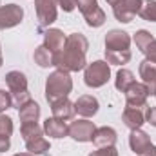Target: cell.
Listing matches in <instances>:
<instances>
[{
	"label": "cell",
	"instance_id": "obj_26",
	"mask_svg": "<svg viewBox=\"0 0 156 156\" xmlns=\"http://www.w3.org/2000/svg\"><path fill=\"white\" fill-rule=\"evenodd\" d=\"M133 40H134V44H136V47L142 51V53H145V49L154 42V37L149 33V31H145V29H138L136 33H134V37H133Z\"/></svg>",
	"mask_w": 156,
	"mask_h": 156
},
{
	"label": "cell",
	"instance_id": "obj_23",
	"mask_svg": "<svg viewBox=\"0 0 156 156\" xmlns=\"http://www.w3.org/2000/svg\"><path fill=\"white\" fill-rule=\"evenodd\" d=\"M33 58H35V64L40 66V67H51V66H53V60H55V55L42 44V45H38V47L35 49Z\"/></svg>",
	"mask_w": 156,
	"mask_h": 156
},
{
	"label": "cell",
	"instance_id": "obj_18",
	"mask_svg": "<svg viewBox=\"0 0 156 156\" xmlns=\"http://www.w3.org/2000/svg\"><path fill=\"white\" fill-rule=\"evenodd\" d=\"M122 122L125 123V127H129L131 131L134 129H142V125L145 123V113L138 107H125L122 113Z\"/></svg>",
	"mask_w": 156,
	"mask_h": 156
},
{
	"label": "cell",
	"instance_id": "obj_8",
	"mask_svg": "<svg viewBox=\"0 0 156 156\" xmlns=\"http://www.w3.org/2000/svg\"><path fill=\"white\" fill-rule=\"evenodd\" d=\"M140 7H142V0H120L116 5H113V13L118 22L129 24L140 13Z\"/></svg>",
	"mask_w": 156,
	"mask_h": 156
},
{
	"label": "cell",
	"instance_id": "obj_31",
	"mask_svg": "<svg viewBox=\"0 0 156 156\" xmlns=\"http://www.w3.org/2000/svg\"><path fill=\"white\" fill-rule=\"evenodd\" d=\"M58 7L66 13H71L78 7V2L76 0H58Z\"/></svg>",
	"mask_w": 156,
	"mask_h": 156
},
{
	"label": "cell",
	"instance_id": "obj_17",
	"mask_svg": "<svg viewBox=\"0 0 156 156\" xmlns=\"http://www.w3.org/2000/svg\"><path fill=\"white\" fill-rule=\"evenodd\" d=\"M151 145H153L151 136H149L145 131H142V129L131 131V134H129V147H131V151H133L134 154L140 156L145 149H149Z\"/></svg>",
	"mask_w": 156,
	"mask_h": 156
},
{
	"label": "cell",
	"instance_id": "obj_12",
	"mask_svg": "<svg viewBox=\"0 0 156 156\" xmlns=\"http://www.w3.org/2000/svg\"><path fill=\"white\" fill-rule=\"evenodd\" d=\"M138 73H140V78H142V83L149 91V96H156V62H151L147 58L142 60L140 67H138Z\"/></svg>",
	"mask_w": 156,
	"mask_h": 156
},
{
	"label": "cell",
	"instance_id": "obj_28",
	"mask_svg": "<svg viewBox=\"0 0 156 156\" xmlns=\"http://www.w3.org/2000/svg\"><path fill=\"white\" fill-rule=\"evenodd\" d=\"M13 120L5 115H0V134L2 136H11L13 134Z\"/></svg>",
	"mask_w": 156,
	"mask_h": 156
},
{
	"label": "cell",
	"instance_id": "obj_15",
	"mask_svg": "<svg viewBox=\"0 0 156 156\" xmlns=\"http://www.w3.org/2000/svg\"><path fill=\"white\" fill-rule=\"evenodd\" d=\"M66 40H67V37L64 35V31H62V29H56V27H51V29H47V31L44 33V45H45L53 55H56L58 51L64 49Z\"/></svg>",
	"mask_w": 156,
	"mask_h": 156
},
{
	"label": "cell",
	"instance_id": "obj_38",
	"mask_svg": "<svg viewBox=\"0 0 156 156\" xmlns=\"http://www.w3.org/2000/svg\"><path fill=\"white\" fill-rule=\"evenodd\" d=\"M2 62H4V58H2V45H0V67H2Z\"/></svg>",
	"mask_w": 156,
	"mask_h": 156
},
{
	"label": "cell",
	"instance_id": "obj_7",
	"mask_svg": "<svg viewBox=\"0 0 156 156\" xmlns=\"http://www.w3.org/2000/svg\"><path fill=\"white\" fill-rule=\"evenodd\" d=\"M24 20V9L18 4H5L0 5V31L16 27Z\"/></svg>",
	"mask_w": 156,
	"mask_h": 156
},
{
	"label": "cell",
	"instance_id": "obj_11",
	"mask_svg": "<svg viewBox=\"0 0 156 156\" xmlns=\"http://www.w3.org/2000/svg\"><path fill=\"white\" fill-rule=\"evenodd\" d=\"M131 47L129 33L122 29H111L105 35V51H127Z\"/></svg>",
	"mask_w": 156,
	"mask_h": 156
},
{
	"label": "cell",
	"instance_id": "obj_30",
	"mask_svg": "<svg viewBox=\"0 0 156 156\" xmlns=\"http://www.w3.org/2000/svg\"><path fill=\"white\" fill-rule=\"evenodd\" d=\"M89 156H118V149L113 145V147H100L96 151H93Z\"/></svg>",
	"mask_w": 156,
	"mask_h": 156
},
{
	"label": "cell",
	"instance_id": "obj_14",
	"mask_svg": "<svg viewBox=\"0 0 156 156\" xmlns=\"http://www.w3.org/2000/svg\"><path fill=\"white\" fill-rule=\"evenodd\" d=\"M42 127H44V133H45L49 138L60 140V138L69 136V125H67L64 120H58V118H55V116L47 118Z\"/></svg>",
	"mask_w": 156,
	"mask_h": 156
},
{
	"label": "cell",
	"instance_id": "obj_35",
	"mask_svg": "<svg viewBox=\"0 0 156 156\" xmlns=\"http://www.w3.org/2000/svg\"><path fill=\"white\" fill-rule=\"evenodd\" d=\"M140 156H156V145L153 144L149 149H145V151H144V153H142Z\"/></svg>",
	"mask_w": 156,
	"mask_h": 156
},
{
	"label": "cell",
	"instance_id": "obj_16",
	"mask_svg": "<svg viewBox=\"0 0 156 156\" xmlns=\"http://www.w3.org/2000/svg\"><path fill=\"white\" fill-rule=\"evenodd\" d=\"M116 140H118L116 131H115L113 127L104 125V127H96V131H94L91 142L96 145V149H100V147H113V145L116 144Z\"/></svg>",
	"mask_w": 156,
	"mask_h": 156
},
{
	"label": "cell",
	"instance_id": "obj_36",
	"mask_svg": "<svg viewBox=\"0 0 156 156\" xmlns=\"http://www.w3.org/2000/svg\"><path fill=\"white\" fill-rule=\"evenodd\" d=\"M118 2H120V0H107V4H109V5H116Z\"/></svg>",
	"mask_w": 156,
	"mask_h": 156
},
{
	"label": "cell",
	"instance_id": "obj_13",
	"mask_svg": "<svg viewBox=\"0 0 156 156\" xmlns=\"http://www.w3.org/2000/svg\"><path fill=\"white\" fill-rule=\"evenodd\" d=\"M98 109H100V102L93 94H82L75 102V111L82 118H93L98 113Z\"/></svg>",
	"mask_w": 156,
	"mask_h": 156
},
{
	"label": "cell",
	"instance_id": "obj_19",
	"mask_svg": "<svg viewBox=\"0 0 156 156\" xmlns=\"http://www.w3.org/2000/svg\"><path fill=\"white\" fill-rule=\"evenodd\" d=\"M51 111H53V116L58 118V120H71V118L76 115L75 111V104L69 100V98H64V100H58L55 104H51Z\"/></svg>",
	"mask_w": 156,
	"mask_h": 156
},
{
	"label": "cell",
	"instance_id": "obj_6",
	"mask_svg": "<svg viewBox=\"0 0 156 156\" xmlns=\"http://www.w3.org/2000/svg\"><path fill=\"white\" fill-rule=\"evenodd\" d=\"M35 11L40 27H47L56 22L58 16V0H35Z\"/></svg>",
	"mask_w": 156,
	"mask_h": 156
},
{
	"label": "cell",
	"instance_id": "obj_27",
	"mask_svg": "<svg viewBox=\"0 0 156 156\" xmlns=\"http://www.w3.org/2000/svg\"><path fill=\"white\" fill-rule=\"evenodd\" d=\"M138 15L147 22H156V0H142Z\"/></svg>",
	"mask_w": 156,
	"mask_h": 156
},
{
	"label": "cell",
	"instance_id": "obj_3",
	"mask_svg": "<svg viewBox=\"0 0 156 156\" xmlns=\"http://www.w3.org/2000/svg\"><path fill=\"white\" fill-rule=\"evenodd\" d=\"M5 83L13 96V104L16 107L31 100V93L27 91V76L22 71H9L5 75Z\"/></svg>",
	"mask_w": 156,
	"mask_h": 156
},
{
	"label": "cell",
	"instance_id": "obj_20",
	"mask_svg": "<svg viewBox=\"0 0 156 156\" xmlns=\"http://www.w3.org/2000/svg\"><path fill=\"white\" fill-rule=\"evenodd\" d=\"M18 116L22 123H29V122H38L40 118V105L35 100H29L26 104H22L18 107Z\"/></svg>",
	"mask_w": 156,
	"mask_h": 156
},
{
	"label": "cell",
	"instance_id": "obj_9",
	"mask_svg": "<svg viewBox=\"0 0 156 156\" xmlns=\"http://www.w3.org/2000/svg\"><path fill=\"white\" fill-rule=\"evenodd\" d=\"M94 131H96V125H94L93 122H89L87 118L71 122V125H69V136H71L75 142H80V144L91 142Z\"/></svg>",
	"mask_w": 156,
	"mask_h": 156
},
{
	"label": "cell",
	"instance_id": "obj_24",
	"mask_svg": "<svg viewBox=\"0 0 156 156\" xmlns=\"http://www.w3.org/2000/svg\"><path fill=\"white\" fill-rule=\"evenodd\" d=\"M134 82H136L134 80V75L129 69H120L116 73V78H115V87H116L120 93H125Z\"/></svg>",
	"mask_w": 156,
	"mask_h": 156
},
{
	"label": "cell",
	"instance_id": "obj_10",
	"mask_svg": "<svg viewBox=\"0 0 156 156\" xmlns=\"http://www.w3.org/2000/svg\"><path fill=\"white\" fill-rule=\"evenodd\" d=\"M147 98H149V91L142 82H134L127 91H125V102L129 107H147Z\"/></svg>",
	"mask_w": 156,
	"mask_h": 156
},
{
	"label": "cell",
	"instance_id": "obj_34",
	"mask_svg": "<svg viewBox=\"0 0 156 156\" xmlns=\"http://www.w3.org/2000/svg\"><path fill=\"white\" fill-rule=\"evenodd\" d=\"M9 147H11V136H2L0 134V153L9 151Z\"/></svg>",
	"mask_w": 156,
	"mask_h": 156
},
{
	"label": "cell",
	"instance_id": "obj_32",
	"mask_svg": "<svg viewBox=\"0 0 156 156\" xmlns=\"http://www.w3.org/2000/svg\"><path fill=\"white\" fill-rule=\"evenodd\" d=\"M145 122L151 123L153 127H156V107H147V111H145Z\"/></svg>",
	"mask_w": 156,
	"mask_h": 156
},
{
	"label": "cell",
	"instance_id": "obj_37",
	"mask_svg": "<svg viewBox=\"0 0 156 156\" xmlns=\"http://www.w3.org/2000/svg\"><path fill=\"white\" fill-rule=\"evenodd\" d=\"M13 156H33L31 153H18V154H13Z\"/></svg>",
	"mask_w": 156,
	"mask_h": 156
},
{
	"label": "cell",
	"instance_id": "obj_25",
	"mask_svg": "<svg viewBox=\"0 0 156 156\" xmlns=\"http://www.w3.org/2000/svg\"><path fill=\"white\" fill-rule=\"evenodd\" d=\"M131 60V49L127 51H105V62L109 66H125Z\"/></svg>",
	"mask_w": 156,
	"mask_h": 156
},
{
	"label": "cell",
	"instance_id": "obj_29",
	"mask_svg": "<svg viewBox=\"0 0 156 156\" xmlns=\"http://www.w3.org/2000/svg\"><path fill=\"white\" fill-rule=\"evenodd\" d=\"M11 105H13V96H11V93L0 89V115H4Z\"/></svg>",
	"mask_w": 156,
	"mask_h": 156
},
{
	"label": "cell",
	"instance_id": "obj_4",
	"mask_svg": "<svg viewBox=\"0 0 156 156\" xmlns=\"http://www.w3.org/2000/svg\"><path fill=\"white\" fill-rule=\"evenodd\" d=\"M111 78V67L105 60H94L85 66L83 69V82L91 89L104 87Z\"/></svg>",
	"mask_w": 156,
	"mask_h": 156
},
{
	"label": "cell",
	"instance_id": "obj_21",
	"mask_svg": "<svg viewBox=\"0 0 156 156\" xmlns=\"http://www.w3.org/2000/svg\"><path fill=\"white\" fill-rule=\"evenodd\" d=\"M20 134L24 138V142H29V140H35L38 136H44V127L38 125V122H29V123H22L20 125Z\"/></svg>",
	"mask_w": 156,
	"mask_h": 156
},
{
	"label": "cell",
	"instance_id": "obj_2",
	"mask_svg": "<svg viewBox=\"0 0 156 156\" xmlns=\"http://www.w3.org/2000/svg\"><path fill=\"white\" fill-rule=\"evenodd\" d=\"M73 91V78L66 71H53L45 80V100L49 104H55L58 100H64Z\"/></svg>",
	"mask_w": 156,
	"mask_h": 156
},
{
	"label": "cell",
	"instance_id": "obj_22",
	"mask_svg": "<svg viewBox=\"0 0 156 156\" xmlns=\"http://www.w3.org/2000/svg\"><path fill=\"white\" fill-rule=\"evenodd\" d=\"M26 149H27V153H31V154H47L49 149H51V144H49V140H45L44 136H38V138H35V140L26 142Z\"/></svg>",
	"mask_w": 156,
	"mask_h": 156
},
{
	"label": "cell",
	"instance_id": "obj_33",
	"mask_svg": "<svg viewBox=\"0 0 156 156\" xmlns=\"http://www.w3.org/2000/svg\"><path fill=\"white\" fill-rule=\"evenodd\" d=\"M144 55H145V58H147V60L156 62V40L149 45V47H147V49H145V53H144Z\"/></svg>",
	"mask_w": 156,
	"mask_h": 156
},
{
	"label": "cell",
	"instance_id": "obj_1",
	"mask_svg": "<svg viewBox=\"0 0 156 156\" xmlns=\"http://www.w3.org/2000/svg\"><path fill=\"white\" fill-rule=\"evenodd\" d=\"M87 49H89V40L82 33H71L66 40L64 49L55 55L53 66L66 73H78L87 66L85 60Z\"/></svg>",
	"mask_w": 156,
	"mask_h": 156
},
{
	"label": "cell",
	"instance_id": "obj_5",
	"mask_svg": "<svg viewBox=\"0 0 156 156\" xmlns=\"http://www.w3.org/2000/svg\"><path fill=\"white\" fill-rule=\"evenodd\" d=\"M78 9L89 27H102L105 24V13L98 5V0H76Z\"/></svg>",
	"mask_w": 156,
	"mask_h": 156
}]
</instances>
